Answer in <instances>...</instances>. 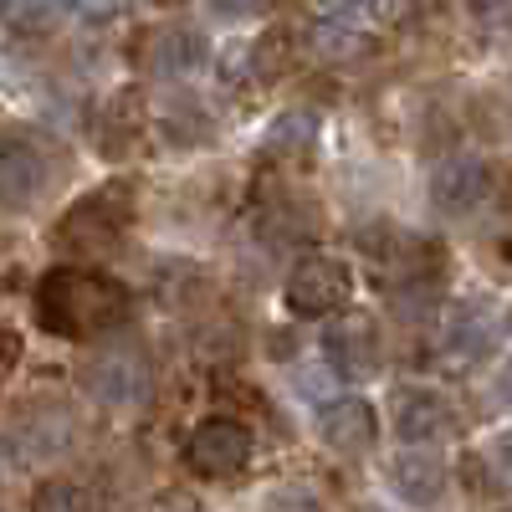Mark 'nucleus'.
Returning a JSON list of instances; mask_svg holds the SVG:
<instances>
[{"label":"nucleus","mask_w":512,"mask_h":512,"mask_svg":"<svg viewBox=\"0 0 512 512\" xmlns=\"http://www.w3.org/2000/svg\"><path fill=\"white\" fill-rule=\"evenodd\" d=\"M36 323L57 333V338H98L108 328H118L134 308L123 282L103 277V272H82V267H52L36 282Z\"/></svg>","instance_id":"1"},{"label":"nucleus","mask_w":512,"mask_h":512,"mask_svg":"<svg viewBox=\"0 0 512 512\" xmlns=\"http://www.w3.org/2000/svg\"><path fill=\"white\" fill-rule=\"evenodd\" d=\"M282 303L297 318H333L354 303V272L338 256H303L282 287Z\"/></svg>","instance_id":"2"},{"label":"nucleus","mask_w":512,"mask_h":512,"mask_svg":"<svg viewBox=\"0 0 512 512\" xmlns=\"http://www.w3.org/2000/svg\"><path fill=\"white\" fill-rule=\"evenodd\" d=\"M251 451H256V441H251V431L241 420H231V415H210V420H200L195 431H190V441H185V466L195 477H205V482H226V477H236V472H246V461H251Z\"/></svg>","instance_id":"3"},{"label":"nucleus","mask_w":512,"mask_h":512,"mask_svg":"<svg viewBox=\"0 0 512 512\" xmlns=\"http://www.w3.org/2000/svg\"><path fill=\"white\" fill-rule=\"evenodd\" d=\"M128 216H134V195H128V185H103V190L82 195L67 210L57 236L72 241V246H113L128 231Z\"/></svg>","instance_id":"4"},{"label":"nucleus","mask_w":512,"mask_h":512,"mask_svg":"<svg viewBox=\"0 0 512 512\" xmlns=\"http://www.w3.org/2000/svg\"><path fill=\"white\" fill-rule=\"evenodd\" d=\"M52 154L31 139H6L0 144V205L6 210H31L52 190Z\"/></svg>","instance_id":"5"},{"label":"nucleus","mask_w":512,"mask_h":512,"mask_svg":"<svg viewBox=\"0 0 512 512\" xmlns=\"http://www.w3.org/2000/svg\"><path fill=\"white\" fill-rule=\"evenodd\" d=\"M323 354H328V369L338 379H369L379 369V328H374V318H364V313L328 318L323 323Z\"/></svg>","instance_id":"6"},{"label":"nucleus","mask_w":512,"mask_h":512,"mask_svg":"<svg viewBox=\"0 0 512 512\" xmlns=\"http://www.w3.org/2000/svg\"><path fill=\"white\" fill-rule=\"evenodd\" d=\"M492 190V164L482 154H451L436 164L431 175V205L441 216H466V210H477Z\"/></svg>","instance_id":"7"},{"label":"nucleus","mask_w":512,"mask_h":512,"mask_svg":"<svg viewBox=\"0 0 512 512\" xmlns=\"http://www.w3.org/2000/svg\"><path fill=\"white\" fill-rule=\"evenodd\" d=\"M149 364L139 354H98L88 369H82V390H88L98 405H144L149 400Z\"/></svg>","instance_id":"8"},{"label":"nucleus","mask_w":512,"mask_h":512,"mask_svg":"<svg viewBox=\"0 0 512 512\" xmlns=\"http://www.w3.org/2000/svg\"><path fill=\"white\" fill-rule=\"evenodd\" d=\"M456 410L431 395V390H400L395 395V436L410 441V446H436V441H451L456 436Z\"/></svg>","instance_id":"9"},{"label":"nucleus","mask_w":512,"mask_h":512,"mask_svg":"<svg viewBox=\"0 0 512 512\" xmlns=\"http://www.w3.org/2000/svg\"><path fill=\"white\" fill-rule=\"evenodd\" d=\"M374 431H379V425H374L369 400H328L318 410V436L338 456H364L374 446Z\"/></svg>","instance_id":"10"},{"label":"nucleus","mask_w":512,"mask_h":512,"mask_svg":"<svg viewBox=\"0 0 512 512\" xmlns=\"http://www.w3.org/2000/svg\"><path fill=\"white\" fill-rule=\"evenodd\" d=\"M390 492L410 507H436L446 497V466L425 446H410L390 461Z\"/></svg>","instance_id":"11"},{"label":"nucleus","mask_w":512,"mask_h":512,"mask_svg":"<svg viewBox=\"0 0 512 512\" xmlns=\"http://www.w3.org/2000/svg\"><path fill=\"white\" fill-rule=\"evenodd\" d=\"M144 62H149L154 77H185V72H195L205 62V41L195 31H159L149 41V57Z\"/></svg>","instance_id":"12"},{"label":"nucleus","mask_w":512,"mask_h":512,"mask_svg":"<svg viewBox=\"0 0 512 512\" xmlns=\"http://www.w3.org/2000/svg\"><path fill=\"white\" fill-rule=\"evenodd\" d=\"M72 0H0V26H11L21 36H47L67 26Z\"/></svg>","instance_id":"13"},{"label":"nucleus","mask_w":512,"mask_h":512,"mask_svg":"<svg viewBox=\"0 0 512 512\" xmlns=\"http://www.w3.org/2000/svg\"><path fill=\"white\" fill-rule=\"evenodd\" d=\"M313 144H318V113H308V108L277 113L272 128L262 134V154H277V159H287V154H308Z\"/></svg>","instance_id":"14"},{"label":"nucleus","mask_w":512,"mask_h":512,"mask_svg":"<svg viewBox=\"0 0 512 512\" xmlns=\"http://www.w3.org/2000/svg\"><path fill=\"white\" fill-rule=\"evenodd\" d=\"M36 512H98V497L82 482H47L36 492Z\"/></svg>","instance_id":"15"},{"label":"nucleus","mask_w":512,"mask_h":512,"mask_svg":"<svg viewBox=\"0 0 512 512\" xmlns=\"http://www.w3.org/2000/svg\"><path fill=\"white\" fill-rule=\"evenodd\" d=\"M262 512H328L313 492H303V487H282V492H272L267 497V507Z\"/></svg>","instance_id":"16"},{"label":"nucleus","mask_w":512,"mask_h":512,"mask_svg":"<svg viewBox=\"0 0 512 512\" xmlns=\"http://www.w3.org/2000/svg\"><path fill=\"white\" fill-rule=\"evenodd\" d=\"M313 6L328 16V21H359L369 11V0H313Z\"/></svg>","instance_id":"17"},{"label":"nucleus","mask_w":512,"mask_h":512,"mask_svg":"<svg viewBox=\"0 0 512 512\" xmlns=\"http://www.w3.org/2000/svg\"><path fill=\"white\" fill-rule=\"evenodd\" d=\"M149 512H210L195 492H164V497H154V507Z\"/></svg>","instance_id":"18"},{"label":"nucleus","mask_w":512,"mask_h":512,"mask_svg":"<svg viewBox=\"0 0 512 512\" xmlns=\"http://www.w3.org/2000/svg\"><path fill=\"white\" fill-rule=\"evenodd\" d=\"M297 390H303L313 405H318V400L328 405V400H333V374H313V369H308V374H297Z\"/></svg>","instance_id":"19"},{"label":"nucleus","mask_w":512,"mask_h":512,"mask_svg":"<svg viewBox=\"0 0 512 512\" xmlns=\"http://www.w3.org/2000/svg\"><path fill=\"white\" fill-rule=\"evenodd\" d=\"M16 359H21V338H16V333H0V384L11 379Z\"/></svg>","instance_id":"20"},{"label":"nucleus","mask_w":512,"mask_h":512,"mask_svg":"<svg viewBox=\"0 0 512 512\" xmlns=\"http://www.w3.org/2000/svg\"><path fill=\"white\" fill-rule=\"evenodd\" d=\"M93 6H123V0H93Z\"/></svg>","instance_id":"21"}]
</instances>
